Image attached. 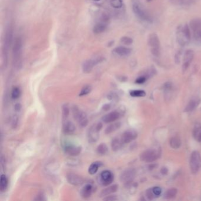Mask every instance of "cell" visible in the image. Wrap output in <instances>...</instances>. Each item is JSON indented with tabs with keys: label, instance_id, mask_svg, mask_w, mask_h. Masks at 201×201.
Returning <instances> with one entry per match:
<instances>
[{
	"label": "cell",
	"instance_id": "cell-3",
	"mask_svg": "<svg viewBox=\"0 0 201 201\" xmlns=\"http://www.w3.org/2000/svg\"><path fill=\"white\" fill-rule=\"evenodd\" d=\"M133 11L137 17L143 21L149 23L152 21V18L149 13L142 4L138 2H135L133 4Z\"/></svg>",
	"mask_w": 201,
	"mask_h": 201
},
{
	"label": "cell",
	"instance_id": "cell-11",
	"mask_svg": "<svg viewBox=\"0 0 201 201\" xmlns=\"http://www.w3.org/2000/svg\"><path fill=\"white\" fill-rule=\"evenodd\" d=\"M114 180V175L109 170L103 171L100 175V183L104 186H109Z\"/></svg>",
	"mask_w": 201,
	"mask_h": 201
},
{
	"label": "cell",
	"instance_id": "cell-30",
	"mask_svg": "<svg viewBox=\"0 0 201 201\" xmlns=\"http://www.w3.org/2000/svg\"><path fill=\"white\" fill-rule=\"evenodd\" d=\"M178 193V190L175 188H171L164 193V198L167 199H170L174 198Z\"/></svg>",
	"mask_w": 201,
	"mask_h": 201
},
{
	"label": "cell",
	"instance_id": "cell-25",
	"mask_svg": "<svg viewBox=\"0 0 201 201\" xmlns=\"http://www.w3.org/2000/svg\"><path fill=\"white\" fill-rule=\"evenodd\" d=\"M121 126V123L120 122H116L114 123H112L109 125L105 129V133L108 135L110 134L115 131H116Z\"/></svg>",
	"mask_w": 201,
	"mask_h": 201
},
{
	"label": "cell",
	"instance_id": "cell-38",
	"mask_svg": "<svg viewBox=\"0 0 201 201\" xmlns=\"http://www.w3.org/2000/svg\"><path fill=\"white\" fill-rule=\"evenodd\" d=\"M146 197L149 199V200H153L155 197L156 196L154 194V193L153 192V189L152 188L148 189L146 191Z\"/></svg>",
	"mask_w": 201,
	"mask_h": 201
},
{
	"label": "cell",
	"instance_id": "cell-32",
	"mask_svg": "<svg viewBox=\"0 0 201 201\" xmlns=\"http://www.w3.org/2000/svg\"><path fill=\"white\" fill-rule=\"evenodd\" d=\"M130 95L133 97H144L146 96L145 91L141 90H132L130 92Z\"/></svg>",
	"mask_w": 201,
	"mask_h": 201
},
{
	"label": "cell",
	"instance_id": "cell-10",
	"mask_svg": "<svg viewBox=\"0 0 201 201\" xmlns=\"http://www.w3.org/2000/svg\"><path fill=\"white\" fill-rule=\"evenodd\" d=\"M135 175L136 172L134 169H127L122 173L120 177V179L122 182L125 183L126 185H129L133 182Z\"/></svg>",
	"mask_w": 201,
	"mask_h": 201
},
{
	"label": "cell",
	"instance_id": "cell-36",
	"mask_svg": "<svg viewBox=\"0 0 201 201\" xmlns=\"http://www.w3.org/2000/svg\"><path fill=\"white\" fill-rule=\"evenodd\" d=\"M91 91V87L90 86H85L83 87L82 90L80 92L79 96H84L88 94H89Z\"/></svg>",
	"mask_w": 201,
	"mask_h": 201
},
{
	"label": "cell",
	"instance_id": "cell-40",
	"mask_svg": "<svg viewBox=\"0 0 201 201\" xmlns=\"http://www.w3.org/2000/svg\"><path fill=\"white\" fill-rule=\"evenodd\" d=\"M146 79H147V77H146V76H142L138 77L136 80L135 82L137 84H143L146 82Z\"/></svg>",
	"mask_w": 201,
	"mask_h": 201
},
{
	"label": "cell",
	"instance_id": "cell-17",
	"mask_svg": "<svg viewBox=\"0 0 201 201\" xmlns=\"http://www.w3.org/2000/svg\"><path fill=\"white\" fill-rule=\"evenodd\" d=\"M67 179L69 183L74 186H79L84 183V179L77 174L70 173L67 175Z\"/></svg>",
	"mask_w": 201,
	"mask_h": 201
},
{
	"label": "cell",
	"instance_id": "cell-6",
	"mask_svg": "<svg viewBox=\"0 0 201 201\" xmlns=\"http://www.w3.org/2000/svg\"><path fill=\"white\" fill-rule=\"evenodd\" d=\"M160 155L159 150L155 149H147L140 155V158L142 161L150 163L157 160Z\"/></svg>",
	"mask_w": 201,
	"mask_h": 201
},
{
	"label": "cell",
	"instance_id": "cell-47",
	"mask_svg": "<svg viewBox=\"0 0 201 201\" xmlns=\"http://www.w3.org/2000/svg\"><path fill=\"white\" fill-rule=\"evenodd\" d=\"M95 1H100V0H95Z\"/></svg>",
	"mask_w": 201,
	"mask_h": 201
},
{
	"label": "cell",
	"instance_id": "cell-29",
	"mask_svg": "<svg viewBox=\"0 0 201 201\" xmlns=\"http://www.w3.org/2000/svg\"><path fill=\"white\" fill-rule=\"evenodd\" d=\"M96 152L99 155H105L108 152V147L105 143H101L97 146L96 149Z\"/></svg>",
	"mask_w": 201,
	"mask_h": 201
},
{
	"label": "cell",
	"instance_id": "cell-31",
	"mask_svg": "<svg viewBox=\"0 0 201 201\" xmlns=\"http://www.w3.org/2000/svg\"><path fill=\"white\" fill-rule=\"evenodd\" d=\"M193 137L196 140L201 142V126H196L193 130Z\"/></svg>",
	"mask_w": 201,
	"mask_h": 201
},
{
	"label": "cell",
	"instance_id": "cell-45",
	"mask_svg": "<svg viewBox=\"0 0 201 201\" xmlns=\"http://www.w3.org/2000/svg\"><path fill=\"white\" fill-rule=\"evenodd\" d=\"M103 109L105 110H108L110 109V105L109 104H105L103 106Z\"/></svg>",
	"mask_w": 201,
	"mask_h": 201
},
{
	"label": "cell",
	"instance_id": "cell-34",
	"mask_svg": "<svg viewBox=\"0 0 201 201\" xmlns=\"http://www.w3.org/2000/svg\"><path fill=\"white\" fill-rule=\"evenodd\" d=\"M111 5L116 9H119L123 6V1L122 0H111Z\"/></svg>",
	"mask_w": 201,
	"mask_h": 201
},
{
	"label": "cell",
	"instance_id": "cell-12",
	"mask_svg": "<svg viewBox=\"0 0 201 201\" xmlns=\"http://www.w3.org/2000/svg\"><path fill=\"white\" fill-rule=\"evenodd\" d=\"M103 60V58L101 57L94 58V59H90L86 60L84 62L83 65V70L84 73H89L91 72V70H93V67L96 65L97 64L100 63Z\"/></svg>",
	"mask_w": 201,
	"mask_h": 201
},
{
	"label": "cell",
	"instance_id": "cell-8",
	"mask_svg": "<svg viewBox=\"0 0 201 201\" xmlns=\"http://www.w3.org/2000/svg\"><path fill=\"white\" fill-rule=\"evenodd\" d=\"M103 125L100 122H99L94 125L91 126V128H89L87 134L88 140L90 143H95L99 139V132Z\"/></svg>",
	"mask_w": 201,
	"mask_h": 201
},
{
	"label": "cell",
	"instance_id": "cell-1",
	"mask_svg": "<svg viewBox=\"0 0 201 201\" xmlns=\"http://www.w3.org/2000/svg\"><path fill=\"white\" fill-rule=\"evenodd\" d=\"M176 38L177 41L180 46H187L190 43L191 39V33L190 27L187 24L178 28Z\"/></svg>",
	"mask_w": 201,
	"mask_h": 201
},
{
	"label": "cell",
	"instance_id": "cell-7",
	"mask_svg": "<svg viewBox=\"0 0 201 201\" xmlns=\"http://www.w3.org/2000/svg\"><path fill=\"white\" fill-rule=\"evenodd\" d=\"M148 44L151 48L152 55L156 57L160 55V41L159 37L155 33L151 34L148 38Z\"/></svg>",
	"mask_w": 201,
	"mask_h": 201
},
{
	"label": "cell",
	"instance_id": "cell-42",
	"mask_svg": "<svg viewBox=\"0 0 201 201\" xmlns=\"http://www.w3.org/2000/svg\"><path fill=\"white\" fill-rule=\"evenodd\" d=\"M117 199H118L116 196H110V195H108L106 196V198H103V200L104 201H116Z\"/></svg>",
	"mask_w": 201,
	"mask_h": 201
},
{
	"label": "cell",
	"instance_id": "cell-15",
	"mask_svg": "<svg viewBox=\"0 0 201 201\" xmlns=\"http://www.w3.org/2000/svg\"><path fill=\"white\" fill-rule=\"evenodd\" d=\"M194 57V52L191 50H187L183 57V64L182 65V70L183 72L186 71L189 65L192 63Z\"/></svg>",
	"mask_w": 201,
	"mask_h": 201
},
{
	"label": "cell",
	"instance_id": "cell-19",
	"mask_svg": "<svg viewBox=\"0 0 201 201\" xmlns=\"http://www.w3.org/2000/svg\"><path fill=\"white\" fill-rule=\"evenodd\" d=\"M94 191V187L91 184H86L80 191V195L84 199L89 198Z\"/></svg>",
	"mask_w": 201,
	"mask_h": 201
},
{
	"label": "cell",
	"instance_id": "cell-5",
	"mask_svg": "<svg viewBox=\"0 0 201 201\" xmlns=\"http://www.w3.org/2000/svg\"><path fill=\"white\" fill-rule=\"evenodd\" d=\"M189 165L193 174H196L199 171L201 168V156L199 152H192L190 157Z\"/></svg>",
	"mask_w": 201,
	"mask_h": 201
},
{
	"label": "cell",
	"instance_id": "cell-23",
	"mask_svg": "<svg viewBox=\"0 0 201 201\" xmlns=\"http://www.w3.org/2000/svg\"><path fill=\"white\" fill-rule=\"evenodd\" d=\"M123 145L124 144H123V142L122 141L121 137L120 138L115 137L114 139H113L111 143V149L115 152L118 151L122 148V147Z\"/></svg>",
	"mask_w": 201,
	"mask_h": 201
},
{
	"label": "cell",
	"instance_id": "cell-16",
	"mask_svg": "<svg viewBox=\"0 0 201 201\" xmlns=\"http://www.w3.org/2000/svg\"><path fill=\"white\" fill-rule=\"evenodd\" d=\"M120 117L121 113H120V111L115 110L105 115L104 116H103L101 119L103 122L106 123H109L118 120Z\"/></svg>",
	"mask_w": 201,
	"mask_h": 201
},
{
	"label": "cell",
	"instance_id": "cell-43",
	"mask_svg": "<svg viewBox=\"0 0 201 201\" xmlns=\"http://www.w3.org/2000/svg\"><path fill=\"white\" fill-rule=\"evenodd\" d=\"M160 172L162 173V174L166 175L168 174V169L166 167H162L161 170H160Z\"/></svg>",
	"mask_w": 201,
	"mask_h": 201
},
{
	"label": "cell",
	"instance_id": "cell-41",
	"mask_svg": "<svg viewBox=\"0 0 201 201\" xmlns=\"http://www.w3.org/2000/svg\"><path fill=\"white\" fill-rule=\"evenodd\" d=\"M153 189V192L154 193V194L156 196H158L160 195L161 192H162V189L158 187V186H155L153 188H152Z\"/></svg>",
	"mask_w": 201,
	"mask_h": 201
},
{
	"label": "cell",
	"instance_id": "cell-33",
	"mask_svg": "<svg viewBox=\"0 0 201 201\" xmlns=\"http://www.w3.org/2000/svg\"><path fill=\"white\" fill-rule=\"evenodd\" d=\"M70 113V110L69 107L67 105H64L62 109V119H63V122L67 120L68 116H69Z\"/></svg>",
	"mask_w": 201,
	"mask_h": 201
},
{
	"label": "cell",
	"instance_id": "cell-21",
	"mask_svg": "<svg viewBox=\"0 0 201 201\" xmlns=\"http://www.w3.org/2000/svg\"><path fill=\"white\" fill-rule=\"evenodd\" d=\"M200 101H201L200 99L198 98L192 99L185 107V109L184 110L185 112H190L195 109L197 108V106L199 105Z\"/></svg>",
	"mask_w": 201,
	"mask_h": 201
},
{
	"label": "cell",
	"instance_id": "cell-44",
	"mask_svg": "<svg viewBox=\"0 0 201 201\" xmlns=\"http://www.w3.org/2000/svg\"><path fill=\"white\" fill-rule=\"evenodd\" d=\"M21 106L20 104L18 103V104H16V106H15V110L18 111H19V110L21 109Z\"/></svg>",
	"mask_w": 201,
	"mask_h": 201
},
{
	"label": "cell",
	"instance_id": "cell-24",
	"mask_svg": "<svg viewBox=\"0 0 201 201\" xmlns=\"http://www.w3.org/2000/svg\"><path fill=\"white\" fill-rule=\"evenodd\" d=\"M102 163L101 162H95L92 163L89 168L88 172L90 175H94L96 174L99 170V168L102 166Z\"/></svg>",
	"mask_w": 201,
	"mask_h": 201
},
{
	"label": "cell",
	"instance_id": "cell-20",
	"mask_svg": "<svg viewBox=\"0 0 201 201\" xmlns=\"http://www.w3.org/2000/svg\"><path fill=\"white\" fill-rule=\"evenodd\" d=\"M118 189V185H113L107 187L106 188L103 189L100 192V197H104L110 195L111 193H113L116 192Z\"/></svg>",
	"mask_w": 201,
	"mask_h": 201
},
{
	"label": "cell",
	"instance_id": "cell-2",
	"mask_svg": "<svg viewBox=\"0 0 201 201\" xmlns=\"http://www.w3.org/2000/svg\"><path fill=\"white\" fill-rule=\"evenodd\" d=\"M22 40L21 38L18 37L15 40L12 48L13 63L15 67L17 69H20L22 66Z\"/></svg>",
	"mask_w": 201,
	"mask_h": 201
},
{
	"label": "cell",
	"instance_id": "cell-26",
	"mask_svg": "<svg viewBox=\"0 0 201 201\" xmlns=\"http://www.w3.org/2000/svg\"><path fill=\"white\" fill-rule=\"evenodd\" d=\"M182 145L181 140L178 136H174L170 140V145L175 149H179Z\"/></svg>",
	"mask_w": 201,
	"mask_h": 201
},
{
	"label": "cell",
	"instance_id": "cell-27",
	"mask_svg": "<svg viewBox=\"0 0 201 201\" xmlns=\"http://www.w3.org/2000/svg\"><path fill=\"white\" fill-rule=\"evenodd\" d=\"M8 179L5 175H1L0 179V191L1 192H4L8 186Z\"/></svg>",
	"mask_w": 201,
	"mask_h": 201
},
{
	"label": "cell",
	"instance_id": "cell-46",
	"mask_svg": "<svg viewBox=\"0 0 201 201\" xmlns=\"http://www.w3.org/2000/svg\"><path fill=\"white\" fill-rule=\"evenodd\" d=\"M147 1H148V2H150V1H152V0H147Z\"/></svg>",
	"mask_w": 201,
	"mask_h": 201
},
{
	"label": "cell",
	"instance_id": "cell-35",
	"mask_svg": "<svg viewBox=\"0 0 201 201\" xmlns=\"http://www.w3.org/2000/svg\"><path fill=\"white\" fill-rule=\"evenodd\" d=\"M21 91L17 87H15L12 89L11 91V97L13 99H17L20 96Z\"/></svg>",
	"mask_w": 201,
	"mask_h": 201
},
{
	"label": "cell",
	"instance_id": "cell-13",
	"mask_svg": "<svg viewBox=\"0 0 201 201\" xmlns=\"http://www.w3.org/2000/svg\"><path fill=\"white\" fill-rule=\"evenodd\" d=\"M64 150L69 155L76 156L79 155L81 153L82 147L81 146H77L73 144L66 143L64 146Z\"/></svg>",
	"mask_w": 201,
	"mask_h": 201
},
{
	"label": "cell",
	"instance_id": "cell-14",
	"mask_svg": "<svg viewBox=\"0 0 201 201\" xmlns=\"http://www.w3.org/2000/svg\"><path fill=\"white\" fill-rule=\"evenodd\" d=\"M137 137V133L136 131L129 130H126L122 134L121 139L123 144H127L136 139Z\"/></svg>",
	"mask_w": 201,
	"mask_h": 201
},
{
	"label": "cell",
	"instance_id": "cell-22",
	"mask_svg": "<svg viewBox=\"0 0 201 201\" xmlns=\"http://www.w3.org/2000/svg\"><path fill=\"white\" fill-rule=\"evenodd\" d=\"M113 52H115L116 54L119 55L120 56H128L130 55L132 52V50L129 48H127L125 47H118L114 49Z\"/></svg>",
	"mask_w": 201,
	"mask_h": 201
},
{
	"label": "cell",
	"instance_id": "cell-4",
	"mask_svg": "<svg viewBox=\"0 0 201 201\" xmlns=\"http://www.w3.org/2000/svg\"><path fill=\"white\" fill-rule=\"evenodd\" d=\"M190 29L196 43L201 44V18H195L190 22Z\"/></svg>",
	"mask_w": 201,
	"mask_h": 201
},
{
	"label": "cell",
	"instance_id": "cell-9",
	"mask_svg": "<svg viewBox=\"0 0 201 201\" xmlns=\"http://www.w3.org/2000/svg\"><path fill=\"white\" fill-rule=\"evenodd\" d=\"M73 114L74 119L77 120L80 126L86 127L88 124V118L87 115L81 111L77 107H74L73 109Z\"/></svg>",
	"mask_w": 201,
	"mask_h": 201
},
{
	"label": "cell",
	"instance_id": "cell-28",
	"mask_svg": "<svg viewBox=\"0 0 201 201\" xmlns=\"http://www.w3.org/2000/svg\"><path fill=\"white\" fill-rule=\"evenodd\" d=\"M106 28L107 26L104 23H98L93 28V32L95 34H100L106 30Z\"/></svg>",
	"mask_w": 201,
	"mask_h": 201
},
{
	"label": "cell",
	"instance_id": "cell-39",
	"mask_svg": "<svg viewBox=\"0 0 201 201\" xmlns=\"http://www.w3.org/2000/svg\"><path fill=\"white\" fill-rule=\"evenodd\" d=\"M176 3L180 5H189L191 4L192 0H173Z\"/></svg>",
	"mask_w": 201,
	"mask_h": 201
},
{
	"label": "cell",
	"instance_id": "cell-18",
	"mask_svg": "<svg viewBox=\"0 0 201 201\" xmlns=\"http://www.w3.org/2000/svg\"><path fill=\"white\" fill-rule=\"evenodd\" d=\"M63 130L65 134L71 135L76 130V126L72 122L66 120L63 122Z\"/></svg>",
	"mask_w": 201,
	"mask_h": 201
},
{
	"label": "cell",
	"instance_id": "cell-37",
	"mask_svg": "<svg viewBox=\"0 0 201 201\" xmlns=\"http://www.w3.org/2000/svg\"><path fill=\"white\" fill-rule=\"evenodd\" d=\"M121 42L125 45H130L133 43V40L129 37H123L121 38Z\"/></svg>",
	"mask_w": 201,
	"mask_h": 201
}]
</instances>
